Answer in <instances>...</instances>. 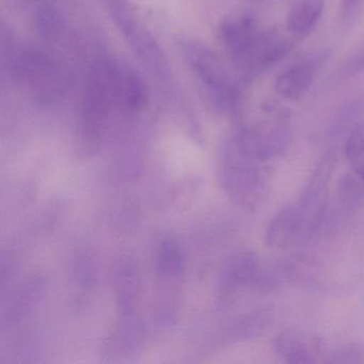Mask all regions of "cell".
Instances as JSON below:
<instances>
[{"instance_id": "cell-1", "label": "cell", "mask_w": 364, "mask_h": 364, "mask_svg": "<svg viewBox=\"0 0 364 364\" xmlns=\"http://www.w3.org/2000/svg\"><path fill=\"white\" fill-rule=\"evenodd\" d=\"M117 73L118 65L109 60L97 61L89 73L77 127L78 144L86 155L99 150L108 114L112 106L118 104Z\"/></svg>"}, {"instance_id": "cell-2", "label": "cell", "mask_w": 364, "mask_h": 364, "mask_svg": "<svg viewBox=\"0 0 364 364\" xmlns=\"http://www.w3.org/2000/svg\"><path fill=\"white\" fill-rule=\"evenodd\" d=\"M267 161L247 151L235 136L228 142L221 157L220 178L230 199L240 208L255 210L269 186Z\"/></svg>"}, {"instance_id": "cell-3", "label": "cell", "mask_w": 364, "mask_h": 364, "mask_svg": "<svg viewBox=\"0 0 364 364\" xmlns=\"http://www.w3.org/2000/svg\"><path fill=\"white\" fill-rule=\"evenodd\" d=\"M1 55L12 80L27 87L39 101L50 103L58 99L65 87V76L56 61L37 50H18L12 37L1 31Z\"/></svg>"}, {"instance_id": "cell-4", "label": "cell", "mask_w": 364, "mask_h": 364, "mask_svg": "<svg viewBox=\"0 0 364 364\" xmlns=\"http://www.w3.org/2000/svg\"><path fill=\"white\" fill-rule=\"evenodd\" d=\"M187 63L195 72L217 110L229 112L236 105V89L217 57L197 43L181 44Z\"/></svg>"}, {"instance_id": "cell-5", "label": "cell", "mask_w": 364, "mask_h": 364, "mask_svg": "<svg viewBox=\"0 0 364 364\" xmlns=\"http://www.w3.org/2000/svg\"><path fill=\"white\" fill-rule=\"evenodd\" d=\"M336 164L338 155L336 151L331 149L323 155L315 168L312 176L302 191L297 205H295L301 236H306L316 231L325 219L329 198L328 188Z\"/></svg>"}, {"instance_id": "cell-6", "label": "cell", "mask_w": 364, "mask_h": 364, "mask_svg": "<svg viewBox=\"0 0 364 364\" xmlns=\"http://www.w3.org/2000/svg\"><path fill=\"white\" fill-rule=\"evenodd\" d=\"M293 48L289 36L279 29L259 31L244 48L232 55L238 69L247 73L259 74L284 58Z\"/></svg>"}, {"instance_id": "cell-7", "label": "cell", "mask_w": 364, "mask_h": 364, "mask_svg": "<svg viewBox=\"0 0 364 364\" xmlns=\"http://www.w3.org/2000/svg\"><path fill=\"white\" fill-rule=\"evenodd\" d=\"M277 284L276 270L252 251H242L234 255L225 266L221 278V289L227 293L244 287L269 291Z\"/></svg>"}, {"instance_id": "cell-8", "label": "cell", "mask_w": 364, "mask_h": 364, "mask_svg": "<svg viewBox=\"0 0 364 364\" xmlns=\"http://www.w3.org/2000/svg\"><path fill=\"white\" fill-rule=\"evenodd\" d=\"M325 60L326 57L323 54L314 55L287 68L274 80V92L289 100L301 97L316 80Z\"/></svg>"}, {"instance_id": "cell-9", "label": "cell", "mask_w": 364, "mask_h": 364, "mask_svg": "<svg viewBox=\"0 0 364 364\" xmlns=\"http://www.w3.org/2000/svg\"><path fill=\"white\" fill-rule=\"evenodd\" d=\"M321 349V341L306 338L298 330L287 329L280 332L274 341L277 355L291 364L316 362Z\"/></svg>"}, {"instance_id": "cell-10", "label": "cell", "mask_w": 364, "mask_h": 364, "mask_svg": "<svg viewBox=\"0 0 364 364\" xmlns=\"http://www.w3.org/2000/svg\"><path fill=\"white\" fill-rule=\"evenodd\" d=\"M46 289V282L41 278H33L23 284L12 294L7 304L1 310V326L11 327L31 314L41 300Z\"/></svg>"}, {"instance_id": "cell-11", "label": "cell", "mask_w": 364, "mask_h": 364, "mask_svg": "<svg viewBox=\"0 0 364 364\" xmlns=\"http://www.w3.org/2000/svg\"><path fill=\"white\" fill-rule=\"evenodd\" d=\"M300 236L301 229L295 206H285L268 225L265 240L272 248L283 249Z\"/></svg>"}, {"instance_id": "cell-12", "label": "cell", "mask_w": 364, "mask_h": 364, "mask_svg": "<svg viewBox=\"0 0 364 364\" xmlns=\"http://www.w3.org/2000/svg\"><path fill=\"white\" fill-rule=\"evenodd\" d=\"M325 0H300L291 8L287 18V33L293 37L310 35L321 21Z\"/></svg>"}, {"instance_id": "cell-13", "label": "cell", "mask_w": 364, "mask_h": 364, "mask_svg": "<svg viewBox=\"0 0 364 364\" xmlns=\"http://www.w3.org/2000/svg\"><path fill=\"white\" fill-rule=\"evenodd\" d=\"M257 21L249 16H235L225 18L219 27V38L230 55L244 48L257 33Z\"/></svg>"}, {"instance_id": "cell-14", "label": "cell", "mask_w": 364, "mask_h": 364, "mask_svg": "<svg viewBox=\"0 0 364 364\" xmlns=\"http://www.w3.org/2000/svg\"><path fill=\"white\" fill-rule=\"evenodd\" d=\"M148 92L144 80L133 70L118 67L117 74V102L131 112L141 109L146 103Z\"/></svg>"}, {"instance_id": "cell-15", "label": "cell", "mask_w": 364, "mask_h": 364, "mask_svg": "<svg viewBox=\"0 0 364 364\" xmlns=\"http://www.w3.org/2000/svg\"><path fill=\"white\" fill-rule=\"evenodd\" d=\"M157 274L161 280H176L184 272V255L174 240H166L159 246L156 259Z\"/></svg>"}, {"instance_id": "cell-16", "label": "cell", "mask_w": 364, "mask_h": 364, "mask_svg": "<svg viewBox=\"0 0 364 364\" xmlns=\"http://www.w3.org/2000/svg\"><path fill=\"white\" fill-rule=\"evenodd\" d=\"M362 182L353 174H345L338 181L336 186V202L344 212L355 210L362 200Z\"/></svg>"}, {"instance_id": "cell-17", "label": "cell", "mask_w": 364, "mask_h": 364, "mask_svg": "<svg viewBox=\"0 0 364 364\" xmlns=\"http://www.w3.org/2000/svg\"><path fill=\"white\" fill-rule=\"evenodd\" d=\"M272 312L269 309H261L253 314L244 317L235 328L236 336L240 338H255L263 336L272 323Z\"/></svg>"}, {"instance_id": "cell-18", "label": "cell", "mask_w": 364, "mask_h": 364, "mask_svg": "<svg viewBox=\"0 0 364 364\" xmlns=\"http://www.w3.org/2000/svg\"><path fill=\"white\" fill-rule=\"evenodd\" d=\"M35 24L40 35L52 39L61 33L65 21L56 8L46 4L38 8L35 14Z\"/></svg>"}, {"instance_id": "cell-19", "label": "cell", "mask_w": 364, "mask_h": 364, "mask_svg": "<svg viewBox=\"0 0 364 364\" xmlns=\"http://www.w3.org/2000/svg\"><path fill=\"white\" fill-rule=\"evenodd\" d=\"M321 350L326 349L321 348ZM325 357L332 363H360L364 361V347L358 344L338 345L326 350Z\"/></svg>"}, {"instance_id": "cell-20", "label": "cell", "mask_w": 364, "mask_h": 364, "mask_svg": "<svg viewBox=\"0 0 364 364\" xmlns=\"http://www.w3.org/2000/svg\"><path fill=\"white\" fill-rule=\"evenodd\" d=\"M364 152V122L355 127L349 134L345 144V157L349 161Z\"/></svg>"}, {"instance_id": "cell-21", "label": "cell", "mask_w": 364, "mask_h": 364, "mask_svg": "<svg viewBox=\"0 0 364 364\" xmlns=\"http://www.w3.org/2000/svg\"><path fill=\"white\" fill-rule=\"evenodd\" d=\"M364 12V0H341V21L345 25H353Z\"/></svg>"}, {"instance_id": "cell-22", "label": "cell", "mask_w": 364, "mask_h": 364, "mask_svg": "<svg viewBox=\"0 0 364 364\" xmlns=\"http://www.w3.org/2000/svg\"><path fill=\"white\" fill-rule=\"evenodd\" d=\"M364 72V46L361 50L353 55L348 60L345 61L341 68V74L343 77H353L357 74Z\"/></svg>"}, {"instance_id": "cell-23", "label": "cell", "mask_w": 364, "mask_h": 364, "mask_svg": "<svg viewBox=\"0 0 364 364\" xmlns=\"http://www.w3.org/2000/svg\"><path fill=\"white\" fill-rule=\"evenodd\" d=\"M350 164L353 172H355V176L360 178V181H361L364 186V152L360 154L359 156L353 159V161H350Z\"/></svg>"}]
</instances>
